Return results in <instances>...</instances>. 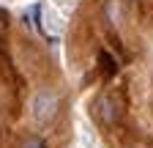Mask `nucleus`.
Returning <instances> with one entry per match:
<instances>
[{
	"label": "nucleus",
	"instance_id": "obj_3",
	"mask_svg": "<svg viewBox=\"0 0 153 148\" xmlns=\"http://www.w3.org/2000/svg\"><path fill=\"white\" fill-rule=\"evenodd\" d=\"M99 61H101V69H104L107 74H112L115 69H118V63L109 58V52H99Z\"/></svg>",
	"mask_w": 153,
	"mask_h": 148
},
{
	"label": "nucleus",
	"instance_id": "obj_1",
	"mask_svg": "<svg viewBox=\"0 0 153 148\" xmlns=\"http://www.w3.org/2000/svg\"><path fill=\"white\" fill-rule=\"evenodd\" d=\"M57 107H60V99H57L55 90H38L33 96V104H30V113H33V121L36 123H49L55 115H57Z\"/></svg>",
	"mask_w": 153,
	"mask_h": 148
},
{
	"label": "nucleus",
	"instance_id": "obj_4",
	"mask_svg": "<svg viewBox=\"0 0 153 148\" xmlns=\"http://www.w3.org/2000/svg\"><path fill=\"white\" fill-rule=\"evenodd\" d=\"M22 148H47V143H44L41 137L30 135V137H25V140H22Z\"/></svg>",
	"mask_w": 153,
	"mask_h": 148
},
{
	"label": "nucleus",
	"instance_id": "obj_2",
	"mask_svg": "<svg viewBox=\"0 0 153 148\" xmlns=\"http://www.w3.org/2000/svg\"><path fill=\"white\" fill-rule=\"evenodd\" d=\"M96 115H99V121L104 126H112L120 121V107L118 102H115V96H101L99 102H96Z\"/></svg>",
	"mask_w": 153,
	"mask_h": 148
},
{
	"label": "nucleus",
	"instance_id": "obj_5",
	"mask_svg": "<svg viewBox=\"0 0 153 148\" xmlns=\"http://www.w3.org/2000/svg\"><path fill=\"white\" fill-rule=\"evenodd\" d=\"M107 14H109V22H115V25L120 22V8H118V3H109L107 6Z\"/></svg>",
	"mask_w": 153,
	"mask_h": 148
}]
</instances>
